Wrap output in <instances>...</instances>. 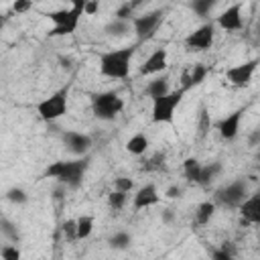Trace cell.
<instances>
[{
    "instance_id": "e0dca14e",
    "label": "cell",
    "mask_w": 260,
    "mask_h": 260,
    "mask_svg": "<svg viewBox=\"0 0 260 260\" xmlns=\"http://www.w3.org/2000/svg\"><path fill=\"white\" fill-rule=\"evenodd\" d=\"M171 91V77L167 73H160L156 77H152L146 87H144V93L150 98V100H156V98H162Z\"/></svg>"
},
{
    "instance_id": "2e32d148",
    "label": "cell",
    "mask_w": 260,
    "mask_h": 260,
    "mask_svg": "<svg viewBox=\"0 0 260 260\" xmlns=\"http://www.w3.org/2000/svg\"><path fill=\"white\" fill-rule=\"evenodd\" d=\"M160 201V195L156 191V187L152 183H146L142 185L136 193H134V199H132V205L134 209H146V207H152Z\"/></svg>"
},
{
    "instance_id": "1f68e13d",
    "label": "cell",
    "mask_w": 260,
    "mask_h": 260,
    "mask_svg": "<svg viewBox=\"0 0 260 260\" xmlns=\"http://www.w3.org/2000/svg\"><path fill=\"white\" fill-rule=\"evenodd\" d=\"M0 258L2 260H20V250L16 244H6L0 248Z\"/></svg>"
},
{
    "instance_id": "8d00e7d4",
    "label": "cell",
    "mask_w": 260,
    "mask_h": 260,
    "mask_svg": "<svg viewBox=\"0 0 260 260\" xmlns=\"http://www.w3.org/2000/svg\"><path fill=\"white\" fill-rule=\"evenodd\" d=\"M32 8V2L30 0H16L14 4H12V10L14 12H26V10H30Z\"/></svg>"
},
{
    "instance_id": "d6986e66",
    "label": "cell",
    "mask_w": 260,
    "mask_h": 260,
    "mask_svg": "<svg viewBox=\"0 0 260 260\" xmlns=\"http://www.w3.org/2000/svg\"><path fill=\"white\" fill-rule=\"evenodd\" d=\"M148 144H150L148 142V136L142 134V132H138V134H134V136H130L126 140V150L130 154H134V156H142L148 150Z\"/></svg>"
},
{
    "instance_id": "ab89813d",
    "label": "cell",
    "mask_w": 260,
    "mask_h": 260,
    "mask_svg": "<svg viewBox=\"0 0 260 260\" xmlns=\"http://www.w3.org/2000/svg\"><path fill=\"white\" fill-rule=\"evenodd\" d=\"M258 140H260V130H254V132H252V136H250V144H252V146H256V144H258Z\"/></svg>"
},
{
    "instance_id": "f35d334b",
    "label": "cell",
    "mask_w": 260,
    "mask_h": 260,
    "mask_svg": "<svg viewBox=\"0 0 260 260\" xmlns=\"http://www.w3.org/2000/svg\"><path fill=\"white\" fill-rule=\"evenodd\" d=\"M173 219H175V211H173V209H162L160 221H162V223H173Z\"/></svg>"
},
{
    "instance_id": "8fae6325",
    "label": "cell",
    "mask_w": 260,
    "mask_h": 260,
    "mask_svg": "<svg viewBox=\"0 0 260 260\" xmlns=\"http://www.w3.org/2000/svg\"><path fill=\"white\" fill-rule=\"evenodd\" d=\"M61 140L67 146V150L71 154H77V156H85V152L91 148V138L83 132H77V130H65L61 134Z\"/></svg>"
},
{
    "instance_id": "7c38bea8",
    "label": "cell",
    "mask_w": 260,
    "mask_h": 260,
    "mask_svg": "<svg viewBox=\"0 0 260 260\" xmlns=\"http://www.w3.org/2000/svg\"><path fill=\"white\" fill-rule=\"evenodd\" d=\"M213 24H217L219 28H223V30H228V32L240 30V28L244 26V20H242V4L238 2V4L228 6V8L215 18Z\"/></svg>"
},
{
    "instance_id": "ba28073f",
    "label": "cell",
    "mask_w": 260,
    "mask_h": 260,
    "mask_svg": "<svg viewBox=\"0 0 260 260\" xmlns=\"http://www.w3.org/2000/svg\"><path fill=\"white\" fill-rule=\"evenodd\" d=\"M160 22H162V12L160 10H152V12H146V14H140V16H132V20H130L138 43L150 41L154 37V32L158 30Z\"/></svg>"
},
{
    "instance_id": "5bb4252c",
    "label": "cell",
    "mask_w": 260,
    "mask_h": 260,
    "mask_svg": "<svg viewBox=\"0 0 260 260\" xmlns=\"http://www.w3.org/2000/svg\"><path fill=\"white\" fill-rule=\"evenodd\" d=\"M167 59H169L167 49L152 51L148 55V59L140 65V75H156V73H162L165 67H167Z\"/></svg>"
},
{
    "instance_id": "83f0119b",
    "label": "cell",
    "mask_w": 260,
    "mask_h": 260,
    "mask_svg": "<svg viewBox=\"0 0 260 260\" xmlns=\"http://www.w3.org/2000/svg\"><path fill=\"white\" fill-rule=\"evenodd\" d=\"M189 6H191V10H193L197 16L205 18V16H207V14L213 10V6H215V0H195V2H191Z\"/></svg>"
},
{
    "instance_id": "8992f818",
    "label": "cell",
    "mask_w": 260,
    "mask_h": 260,
    "mask_svg": "<svg viewBox=\"0 0 260 260\" xmlns=\"http://www.w3.org/2000/svg\"><path fill=\"white\" fill-rule=\"evenodd\" d=\"M185 91L183 89H175V91H169L167 95L162 98H156L152 100V122L154 124H173L175 120V110L177 106L181 104Z\"/></svg>"
},
{
    "instance_id": "f1b7e54d",
    "label": "cell",
    "mask_w": 260,
    "mask_h": 260,
    "mask_svg": "<svg viewBox=\"0 0 260 260\" xmlns=\"http://www.w3.org/2000/svg\"><path fill=\"white\" fill-rule=\"evenodd\" d=\"M4 197H6L10 203H14V205H24V203L28 201V195H26V191H24L22 187H10Z\"/></svg>"
},
{
    "instance_id": "60d3db41",
    "label": "cell",
    "mask_w": 260,
    "mask_h": 260,
    "mask_svg": "<svg viewBox=\"0 0 260 260\" xmlns=\"http://www.w3.org/2000/svg\"><path fill=\"white\" fill-rule=\"evenodd\" d=\"M2 28H4V18L0 16V30H2Z\"/></svg>"
},
{
    "instance_id": "f546056e",
    "label": "cell",
    "mask_w": 260,
    "mask_h": 260,
    "mask_svg": "<svg viewBox=\"0 0 260 260\" xmlns=\"http://www.w3.org/2000/svg\"><path fill=\"white\" fill-rule=\"evenodd\" d=\"M209 254H211V260H234V246L223 244L221 248H211Z\"/></svg>"
},
{
    "instance_id": "e575fe53",
    "label": "cell",
    "mask_w": 260,
    "mask_h": 260,
    "mask_svg": "<svg viewBox=\"0 0 260 260\" xmlns=\"http://www.w3.org/2000/svg\"><path fill=\"white\" fill-rule=\"evenodd\" d=\"M61 230H63L65 240H69V242L77 240V236H75V219H65L63 225H61Z\"/></svg>"
},
{
    "instance_id": "7402d4cb",
    "label": "cell",
    "mask_w": 260,
    "mask_h": 260,
    "mask_svg": "<svg viewBox=\"0 0 260 260\" xmlns=\"http://www.w3.org/2000/svg\"><path fill=\"white\" fill-rule=\"evenodd\" d=\"M130 28H132L130 20H120V18H112V20L104 26V30H106L110 37H124V35L130 32Z\"/></svg>"
},
{
    "instance_id": "277c9868",
    "label": "cell",
    "mask_w": 260,
    "mask_h": 260,
    "mask_svg": "<svg viewBox=\"0 0 260 260\" xmlns=\"http://www.w3.org/2000/svg\"><path fill=\"white\" fill-rule=\"evenodd\" d=\"M124 110V100L116 91H100L91 95V114L98 120L112 122Z\"/></svg>"
},
{
    "instance_id": "484cf974",
    "label": "cell",
    "mask_w": 260,
    "mask_h": 260,
    "mask_svg": "<svg viewBox=\"0 0 260 260\" xmlns=\"http://www.w3.org/2000/svg\"><path fill=\"white\" fill-rule=\"evenodd\" d=\"M108 244H110L112 250H126V248H130V244H132V236H130L128 232L120 230V232H114V234L110 236Z\"/></svg>"
},
{
    "instance_id": "9a60e30c",
    "label": "cell",
    "mask_w": 260,
    "mask_h": 260,
    "mask_svg": "<svg viewBox=\"0 0 260 260\" xmlns=\"http://www.w3.org/2000/svg\"><path fill=\"white\" fill-rule=\"evenodd\" d=\"M238 209L242 215V223H260V193L248 195Z\"/></svg>"
},
{
    "instance_id": "9c48e42d",
    "label": "cell",
    "mask_w": 260,
    "mask_h": 260,
    "mask_svg": "<svg viewBox=\"0 0 260 260\" xmlns=\"http://www.w3.org/2000/svg\"><path fill=\"white\" fill-rule=\"evenodd\" d=\"M213 39H215V24L205 22L185 37V45L191 51H207L213 45Z\"/></svg>"
},
{
    "instance_id": "d4e9b609",
    "label": "cell",
    "mask_w": 260,
    "mask_h": 260,
    "mask_svg": "<svg viewBox=\"0 0 260 260\" xmlns=\"http://www.w3.org/2000/svg\"><path fill=\"white\" fill-rule=\"evenodd\" d=\"M199 173H201V162H199L197 158L189 156V158H185V160H183V175H185V179H187V181L197 183Z\"/></svg>"
},
{
    "instance_id": "6da1fadb",
    "label": "cell",
    "mask_w": 260,
    "mask_h": 260,
    "mask_svg": "<svg viewBox=\"0 0 260 260\" xmlns=\"http://www.w3.org/2000/svg\"><path fill=\"white\" fill-rule=\"evenodd\" d=\"M87 167H89V160L85 156H79L73 160H55L47 167L45 177L57 179L59 183H65L69 189H77L83 183Z\"/></svg>"
},
{
    "instance_id": "ffe728a7",
    "label": "cell",
    "mask_w": 260,
    "mask_h": 260,
    "mask_svg": "<svg viewBox=\"0 0 260 260\" xmlns=\"http://www.w3.org/2000/svg\"><path fill=\"white\" fill-rule=\"evenodd\" d=\"M213 213H215V203H213V201H203V203H199L197 209H195L193 225H205V223H209L211 217H213Z\"/></svg>"
},
{
    "instance_id": "52a82bcc",
    "label": "cell",
    "mask_w": 260,
    "mask_h": 260,
    "mask_svg": "<svg viewBox=\"0 0 260 260\" xmlns=\"http://www.w3.org/2000/svg\"><path fill=\"white\" fill-rule=\"evenodd\" d=\"M250 195L248 191V183L244 179H234L232 183L219 187L213 195V203L215 205H223V207H230V209H238L242 205V201Z\"/></svg>"
},
{
    "instance_id": "3957f363",
    "label": "cell",
    "mask_w": 260,
    "mask_h": 260,
    "mask_svg": "<svg viewBox=\"0 0 260 260\" xmlns=\"http://www.w3.org/2000/svg\"><path fill=\"white\" fill-rule=\"evenodd\" d=\"M83 6H85V0H75L69 8H59V10L49 12L47 16L53 22L49 37H67V35L75 32L79 18L83 16Z\"/></svg>"
},
{
    "instance_id": "d590c367",
    "label": "cell",
    "mask_w": 260,
    "mask_h": 260,
    "mask_svg": "<svg viewBox=\"0 0 260 260\" xmlns=\"http://www.w3.org/2000/svg\"><path fill=\"white\" fill-rule=\"evenodd\" d=\"M98 10H100V2L98 0H85V6H83V14L85 16H93Z\"/></svg>"
},
{
    "instance_id": "d6a6232c",
    "label": "cell",
    "mask_w": 260,
    "mask_h": 260,
    "mask_svg": "<svg viewBox=\"0 0 260 260\" xmlns=\"http://www.w3.org/2000/svg\"><path fill=\"white\" fill-rule=\"evenodd\" d=\"M134 187V181L128 177H116L114 179V191H122V193H130Z\"/></svg>"
},
{
    "instance_id": "5b68a950",
    "label": "cell",
    "mask_w": 260,
    "mask_h": 260,
    "mask_svg": "<svg viewBox=\"0 0 260 260\" xmlns=\"http://www.w3.org/2000/svg\"><path fill=\"white\" fill-rule=\"evenodd\" d=\"M67 98H69V85L53 91L49 98L41 100L37 104V114L41 116V120L45 122H53L59 120L61 116L67 114Z\"/></svg>"
},
{
    "instance_id": "4dcf8cb0",
    "label": "cell",
    "mask_w": 260,
    "mask_h": 260,
    "mask_svg": "<svg viewBox=\"0 0 260 260\" xmlns=\"http://www.w3.org/2000/svg\"><path fill=\"white\" fill-rule=\"evenodd\" d=\"M126 199H128V193H122V191H112L110 195H108V205L112 207V209H122L124 205H126Z\"/></svg>"
},
{
    "instance_id": "7a4b0ae2",
    "label": "cell",
    "mask_w": 260,
    "mask_h": 260,
    "mask_svg": "<svg viewBox=\"0 0 260 260\" xmlns=\"http://www.w3.org/2000/svg\"><path fill=\"white\" fill-rule=\"evenodd\" d=\"M134 57L132 47L112 49L100 55V73L110 79H124L130 73V63Z\"/></svg>"
},
{
    "instance_id": "74e56055",
    "label": "cell",
    "mask_w": 260,
    "mask_h": 260,
    "mask_svg": "<svg viewBox=\"0 0 260 260\" xmlns=\"http://www.w3.org/2000/svg\"><path fill=\"white\" fill-rule=\"evenodd\" d=\"M181 193H183V189H181L179 185H171V187L165 191V197H169V199H177V197H181Z\"/></svg>"
},
{
    "instance_id": "ac0fdd59",
    "label": "cell",
    "mask_w": 260,
    "mask_h": 260,
    "mask_svg": "<svg viewBox=\"0 0 260 260\" xmlns=\"http://www.w3.org/2000/svg\"><path fill=\"white\" fill-rule=\"evenodd\" d=\"M205 75H207V67H205L203 63H195V65L191 67V71L183 75V85H181V89H183V91H187L189 87L203 83Z\"/></svg>"
},
{
    "instance_id": "603a6c76",
    "label": "cell",
    "mask_w": 260,
    "mask_h": 260,
    "mask_svg": "<svg viewBox=\"0 0 260 260\" xmlns=\"http://www.w3.org/2000/svg\"><path fill=\"white\" fill-rule=\"evenodd\" d=\"M91 232H93V217L91 215H79L75 219V236H77V240L89 238Z\"/></svg>"
},
{
    "instance_id": "4fadbf2b",
    "label": "cell",
    "mask_w": 260,
    "mask_h": 260,
    "mask_svg": "<svg viewBox=\"0 0 260 260\" xmlns=\"http://www.w3.org/2000/svg\"><path fill=\"white\" fill-rule=\"evenodd\" d=\"M242 114H244V110L240 108V110L228 114L225 118H221V120L215 124L217 132H219V136H221L223 140H234V138L238 136V132H240V122H242Z\"/></svg>"
},
{
    "instance_id": "cb8c5ba5",
    "label": "cell",
    "mask_w": 260,
    "mask_h": 260,
    "mask_svg": "<svg viewBox=\"0 0 260 260\" xmlns=\"http://www.w3.org/2000/svg\"><path fill=\"white\" fill-rule=\"evenodd\" d=\"M0 234H2L6 240H10L12 244H18V242H20V232H18L16 223L10 221L8 217H0Z\"/></svg>"
},
{
    "instance_id": "4316f807",
    "label": "cell",
    "mask_w": 260,
    "mask_h": 260,
    "mask_svg": "<svg viewBox=\"0 0 260 260\" xmlns=\"http://www.w3.org/2000/svg\"><path fill=\"white\" fill-rule=\"evenodd\" d=\"M209 130H211V120H209L207 108H201L199 110V118H197V136L199 138H205Z\"/></svg>"
},
{
    "instance_id": "30bf717a",
    "label": "cell",
    "mask_w": 260,
    "mask_h": 260,
    "mask_svg": "<svg viewBox=\"0 0 260 260\" xmlns=\"http://www.w3.org/2000/svg\"><path fill=\"white\" fill-rule=\"evenodd\" d=\"M256 67H258V59H250V61H244V63L230 67L225 71V77L234 87H248L252 77H254Z\"/></svg>"
},
{
    "instance_id": "836d02e7",
    "label": "cell",
    "mask_w": 260,
    "mask_h": 260,
    "mask_svg": "<svg viewBox=\"0 0 260 260\" xmlns=\"http://www.w3.org/2000/svg\"><path fill=\"white\" fill-rule=\"evenodd\" d=\"M134 6L136 4H130V2H124L118 10H116V16L114 18H120V20H132V12H134Z\"/></svg>"
},
{
    "instance_id": "44dd1931",
    "label": "cell",
    "mask_w": 260,
    "mask_h": 260,
    "mask_svg": "<svg viewBox=\"0 0 260 260\" xmlns=\"http://www.w3.org/2000/svg\"><path fill=\"white\" fill-rule=\"evenodd\" d=\"M219 171H221V162H217V160H213L209 165H201V173H199L197 185H201V187L211 185V181L219 175Z\"/></svg>"
}]
</instances>
